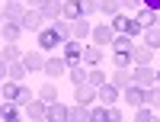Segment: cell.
Returning a JSON list of instances; mask_svg holds the SVG:
<instances>
[{
	"label": "cell",
	"mask_w": 160,
	"mask_h": 122,
	"mask_svg": "<svg viewBox=\"0 0 160 122\" xmlns=\"http://www.w3.org/2000/svg\"><path fill=\"white\" fill-rule=\"evenodd\" d=\"M35 45L42 48V51H55V48L64 45V39H61V32L55 29V23H48V26H42V29L35 32Z\"/></svg>",
	"instance_id": "1"
},
{
	"label": "cell",
	"mask_w": 160,
	"mask_h": 122,
	"mask_svg": "<svg viewBox=\"0 0 160 122\" xmlns=\"http://www.w3.org/2000/svg\"><path fill=\"white\" fill-rule=\"evenodd\" d=\"M109 23H112V29H115V32H122V35H131V39H135V35H144L141 23H138L135 16H128V13H115Z\"/></svg>",
	"instance_id": "2"
},
{
	"label": "cell",
	"mask_w": 160,
	"mask_h": 122,
	"mask_svg": "<svg viewBox=\"0 0 160 122\" xmlns=\"http://www.w3.org/2000/svg\"><path fill=\"white\" fill-rule=\"evenodd\" d=\"M61 55H64V61H68V67L83 64V42H80V39H68V42L61 45Z\"/></svg>",
	"instance_id": "3"
},
{
	"label": "cell",
	"mask_w": 160,
	"mask_h": 122,
	"mask_svg": "<svg viewBox=\"0 0 160 122\" xmlns=\"http://www.w3.org/2000/svg\"><path fill=\"white\" fill-rule=\"evenodd\" d=\"M22 64H26V71H29V74H35V71H42V67H45V51L42 48H26L22 51Z\"/></svg>",
	"instance_id": "4"
},
{
	"label": "cell",
	"mask_w": 160,
	"mask_h": 122,
	"mask_svg": "<svg viewBox=\"0 0 160 122\" xmlns=\"http://www.w3.org/2000/svg\"><path fill=\"white\" fill-rule=\"evenodd\" d=\"M131 80H135L138 87H151V84H157V67H151V64H135Z\"/></svg>",
	"instance_id": "5"
},
{
	"label": "cell",
	"mask_w": 160,
	"mask_h": 122,
	"mask_svg": "<svg viewBox=\"0 0 160 122\" xmlns=\"http://www.w3.org/2000/svg\"><path fill=\"white\" fill-rule=\"evenodd\" d=\"M42 74H45L48 80H55V77H61V74H68V61H64V55H51V58H45Z\"/></svg>",
	"instance_id": "6"
},
{
	"label": "cell",
	"mask_w": 160,
	"mask_h": 122,
	"mask_svg": "<svg viewBox=\"0 0 160 122\" xmlns=\"http://www.w3.org/2000/svg\"><path fill=\"white\" fill-rule=\"evenodd\" d=\"M144 90H148V87H138L135 80H131L128 87H122V100L131 106V109H138V106H144Z\"/></svg>",
	"instance_id": "7"
},
{
	"label": "cell",
	"mask_w": 160,
	"mask_h": 122,
	"mask_svg": "<svg viewBox=\"0 0 160 122\" xmlns=\"http://www.w3.org/2000/svg\"><path fill=\"white\" fill-rule=\"evenodd\" d=\"M90 35H93V42H96V45H112V39H115L118 32L112 29V23H96Z\"/></svg>",
	"instance_id": "8"
},
{
	"label": "cell",
	"mask_w": 160,
	"mask_h": 122,
	"mask_svg": "<svg viewBox=\"0 0 160 122\" xmlns=\"http://www.w3.org/2000/svg\"><path fill=\"white\" fill-rule=\"evenodd\" d=\"M45 122H71V106H64L61 100L48 103V113H45Z\"/></svg>",
	"instance_id": "9"
},
{
	"label": "cell",
	"mask_w": 160,
	"mask_h": 122,
	"mask_svg": "<svg viewBox=\"0 0 160 122\" xmlns=\"http://www.w3.org/2000/svg\"><path fill=\"white\" fill-rule=\"evenodd\" d=\"M22 113L29 116V119H35V122H42V119H45V113H48V103H45L42 97H32L29 103L22 106Z\"/></svg>",
	"instance_id": "10"
},
{
	"label": "cell",
	"mask_w": 160,
	"mask_h": 122,
	"mask_svg": "<svg viewBox=\"0 0 160 122\" xmlns=\"http://www.w3.org/2000/svg\"><path fill=\"white\" fill-rule=\"evenodd\" d=\"M19 23H22V29H26V32H38V29L45 26V16H42L38 10H32V7H29V10L22 13V19H19Z\"/></svg>",
	"instance_id": "11"
},
{
	"label": "cell",
	"mask_w": 160,
	"mask_h": 122,
	"mask_svg": "<svg viewBox=\"0 0 160 122\" xmlns=\"http://www.w3.org/2000/svg\"><path fill=\"white\" fill-rule=\"evenodd\" d=\"M96 100H99V103H106V106H112L115 100H122V90H118L112 80H106V84L96 90Z\"/></svg>",
	"instance_id": "12"
},
{
	"label": "cell",
	"mask_w": 160,
	"mask_h": 122,
	"mask_svg": "<svg viewBox=\"0 0 160 122\" xmlns=\"http://www.w3.org/2000/svg\"><path fill=\"white\" fill-rule=\"evenodd\" d=\"M22 23L16 19H3V26H0V35H3V42H19V35H22Z\"/></svg>",
	"instance_id": "13"
},
{
	"label": "cell",
	"mask_w": 160,
	"mask_h": 122,
	"mask_svg": "<svg viewBox=\"0 0 160 122\" xmlns=\"http://www.w3.org/2000/svg\"><path fill=\"white\" fill-rule=\"evenodd\" d=\"M61 16L64 19H80L83 16V0H61Z\"/></svg>",
	"instance_id": "14"
},
{
	"label": "cell",
	"mask_w": 160,
	"mask_h": 122,
	"mask_svg": "<svg viewBox=\"0 0 160 122\" xmlns=\"http://www.w3.org/2000/svg\"><path fill=\"white\" fill-rule=\"evenodd\" d=\"M112 55H131V51H135V39H131V35H122V32H118L115 39H112Z\"/></svg>",
	"instance_id": "15"
},
{
	"label": "cell",
	"mask_w": 160,
	"mask_h": 122,
	"mask_svg": "<svg viewBox=\"0 0 160 122\" xmlns=\"http://www.w3.org/2000/svg\"><path fill=\"white\" fill-rule=\"evenodd\" d=\"M26 10H29V7H26L22 0H7V3H3V19H16L19 23Z\"/></svg>",
	"instance_id": "16"
},
{
	"label": "cell",
	"mask_w": 160,
	"mask_h": 122,
	"mask_svg": "<svg viewBox=\"0 0 160 122\" xmlns=\"http://www.w3.org/2000/svg\"><path fill=\"white\" fill-rule=\"evenodd\" d=\"M74 100L83 103V106H90L93 100H96V87H93V84H77L74 87Z\"/></svg>",
	"instance_id": "17"
},
{
	"label": "cell",
	"mask_w": 160,
	"mask_h": 122,
	"mask_svg": "<svg viewBox=\"0 0 160 122\" xmlns=\"http://www.w3.org/2000/svg\"><path fill=\"white\" fill-rule=\"evenodd\" d=\"M38 13L45 16V23H55V19H61V0H45V3L38 7Z\"/></svg>",
	"instance_id": "18"
},
{
	"label": "cell",
	"mask_w": 160,
	"mask_h": 122,
	"mask_svg": "<svg viewBox=\"0 0 160 122\" xmlns=\"http://www.w3.org/2000/svg\"><path fill=\"white\" fill-rule=\"evenodd\" d=\"M102 55H106V51H102V45H96V42H93V45H83V64H102Z\"/></svg>",
	"instance_id": "19"
},
{
	"label": "cell",
	"mask_w": 160,
	"mask_h": 122,
	"mask_svg": "<svg viewBox=\"0 0 160 122\" xmlns=\"http://www.w3.org/2000/svg\"><path fill=\"white\" fill-rule=\"evenodd\" d=\"M0 58H3V61H19L22 58L19 42H3V45H0Z\"/></svg>",
	"instance_id": "20"
},
{
	"label": "cell",
	"mask_w": 160,
	"mask_h": 122,
	"mask_svg": "<svg viewBox=\"0 0 160 122\" xmlns=\"http://www.w3.org/2000/svg\"><path fill=\"white\" fill-rule=\"evenodd\" d=\"M135 19L141 23V29H148V26H157V10L141 7V10H135Z\"/></svg>",
	"instance_id": "21"
},
{
	"label": "cell",
	"mask_w": 160,
	"mask_h": 122,
	"mask_svg": "<svg viewBox=\"0 0 160 122\" xmlns=\"http://www.w3.org/2000/svg\"><path fill=\"white\" fill-rule=\"evenodd\" d=\"M26 74H29V71H26L22 58H19V61H10V64H7V77H10V80H16V84H22V80H26Z\"/></svg>",
	"instance_id": "22"
},
{
	"label": "cell",
	"mask_w": 160,
	"mask_h": 122,
	"mask_svg": "<svg viewBox=\"0 0 160 122\" xmlns=\"http://www.w3.org/2000/svg\"><path fill=\"white\" fill-rule=\"evenodd\" d=\"M0 119H7V122L19 119V103L16 100H3V103H0Z\"/></svg>",
	"instance_id": "23"
},
{
	"label": "cell",
	"mask_w": 160,
	"mask_h": 122,
	"mask_svg": "<svg viewBox=\"0 0 160 122\" xmlns=\"http://www.w3.org/2000/svg\"><path fill=\"white\" fill-rule=\"evenodd\" d=\"M71 29H74V39H80V42H83V39L93 32V26H90V19H87V16H80V19H74V23H71Z\"/></svg>",
	"instance_id": "24"
},
{
	"label": "cell",
	"mask_w": 160,
	"mask_h": 122,
	"mask_svg": "<svg viewBox=\"0 0 160 122\" xmlns=\"http://www.w3.org/2000/svg\"><path fill=\"white\" fill-rule=\"evenodd\" d=\"M131 58H135V64H151V61H154V48H151V45H135Z\"/></svg>",
	"instance_id": "25"
},
{
	"label": "cell",
	"mask_w": 160,
	"mask_h": 122,
	"mask_svg": "<svg viewBox=\"0 0 160 122\" xmlns=\"http://www.w3.org/2000/svg\"><path fill=\"white\" fill-rule=\"evenodd\" d=\"M87 74H90V64L83 67V64H77V67H68V77H71V84L77 87V84H87Z\"/></svg>",
	"instance_id": "26"
},
{
	"label": "cell",
	"mask_w": 160,
	"mask_h": 122,
	"mask_svg": "<svg viewBox=\"0 0 160 122\" xmlns=\"http://www.w3.org/2000/svg\"><path fill=\"white\" fill-rule=\"evenodd\" d=\"M112 84H115L118 90L128 87V84H131V67H115V71H112Z\"/></svg>",
	"instance_id": "27"
},
{
	"label": "cell",
	"mask_w": 160,
	"mask_h": 122,
	"mask_svg": "<svg viewBox=\"0 0 160 122\" xmlns=\"http://www.w3.org/2000/svg\"><path fill=\"white\" fill-rule=\"evenodd\" d=\"M144 45L160 51V26H148V29H144Z\"/></svg>",
	"instance_id": "28"
},
{
	"label": "cell",
	"mask_w": 160,
	"mask_h": 122,
	"mask_svg": "<svg viewBox=\"0 0 160 122\" xmlns=\"http://www.w3.org/2000/svg\"><path fill=\"white\" fill-rule=\"evenodd\" d=\"M16 93H19V84H16V80H0V97H3V100H16Z\"/></svg>",
	"instance_id": "29"
},
{
	"label": "cell",
	"mask_w": 160,
	"mask_h": 122,
	"mask_svg": "<svg viewBox=\"0 0 160 122\" xmlns=\"http://www.w3.org/2000/svg\"><path fill=\"white\" fill-rule=\"evenodd\" d=\"M144 103H148V106H154V109L160 113V84H151L148 90H144Z\"/></svg>",
	"instance_id": "30"
},
{
	"label": "cell",
	"mask_w": 160,
	"mask_h": 122,
	"mask_svg": "<svg viewBox=\"0 0 160 122\" xmlns=\"http://www.w3.org/2000/svg\"><path fill=\"white\" fill-rule=\"evenodd\" d=\"M38 97H42L45 103H55V100L61 97V93H58V87H55V84H51V80H45V84H42V87H38Z\"/></svg>",
	"instance_id": "31"
},
{
	"label": "cell",
	"mask_w": 160,
	"mask_h": 122,
	"mask_svg": "<svg viewBox=\"0 0 160 122\" xmlns=\"http://www.w3.org/2000/svg\"><path fill=\"white\" fill-rule=\"evenodd\" d=\"M106 80H109V77H106V74L99 71V64H93V67H90V74H87V84H93V87L99 90V87L106 84Z\"/></svg>",
	"instance_id": "32"
},
{
	"label": "cell",
	"mask_w": 160,
	"mask_h": 122,
	"mask_svg": "<svg viewBox=\"0 0 160 122\" xmlns=\"http://www.w3.org/2000/svg\"><path fill=\"white\" fill-rule=\"evenodd\" d=\"M87 119H90V106L74 103V106H71V122H87Z\"/></svg>",
	"instance_id": "33"
},
{
	"label": "cell",
	"mask_w": 160,
	"mask_h": 122,
	"mask_svg": "<svg viewBox=\"0 0 160 122\" xmlns=\"http://www.w3.org/2000/svg\"><path fill=\"white\" fill-rule=\"evenodd\" d=\"M118 10H122V3H118V0H99V13H102V16L112 19Z\"/></svg>",
	"instance_id": "34"
},
{
	"label": "cell",
	"mask_w": 160,
	"mask_h": 122,
	"mask_svg": "<svg viewBox=\"0 0 160 122\" xmlns=\"http://www.w3.org/2000/svg\"><path fill=\"white\" fill-rule=\"evenodd\" d=\"M157 116V109H154V106H148V103H144V106H138V109H135V119L138 122H151Z\"/></svg>",
	"instance_id": "35"
},
{
	"label": "cell",
	"mask_w": 160,
	"mask_h": 122,
	"mask_svg": "<svg viewBox=\"0 0 160 122\" xmlns=\"http://www.w3.org/2000/svg\"><path fill=\"white\" fill-rule=\"evenodd\" d=\"M106 109H109L106 103H102V106H90V119H93V122H106Z\"/></svg>",
	"instance_id": "36"
},
{
	"label": "cell",
	"mask_w": 160,
	"mask_h": 122,
	"mask_svg": "<svg viewBox=\"0 0 160 122\" xmlns=\"http://www.w3.org/2000/svg\"><path fill=\"white\" fill-rule=\"evenodd\" d=\"M29 100H32V90L26 87V84H19V93H16V103H19V106H26Z\"/></svg>",
	"instance_id": "37"
},
{
	"label": "cell",
	"mask_w": 160,
	"mask_h": 122,
	"mask_svg": "<svg viewBox=\"0 0 160 122\" xmlns=\"http://www.w3.org/2000/svg\"><path fill=\"white\" fill-rule=\"evenodd\" d=\"M99 13V0H83V16H96Z\"/></svg>",
	"instance_id": "38"
},
{
	"label": "cell",
	"mask_w": 160,
	"mask_h": 122,
	"mask_svg": "<svg viewBox=\"0 0 160 122\" xmlns=\"http://www.w3.org/2000/svg\"><path fill=\"white\" fill-rule=\"evenodd\" d=\"M118 3H122V10L135 13V10H141V7H144V0H118Z\"/></svg>",
	"instance_id": "39"
},
{
	"label": "cell",
	"mask_w": 160,
	"mask_h": 122,
	"mask_svg": "<svg viewBox=\"0 0 160 122\" xmlns=\"http://www.w3.org/2000/svg\"><path fill=\"white\" fill-rule=\"evenodd\" d=\"M106 122H122V113L115 109V103L109 106V109H106Z\"/></svg>",
	"instance_id": "40"
},
{
	"label": "cell",
	"mask_w": 160,
	"mask_h": 122,
	"mask_svg": "<svg viewBox=\"0 0 160 122\" xmlns=\"http://www.w3.org/2000/svg\"><path fill=\"white\" fill-rule=\"evenodd\" d=\"M22 3H26V7H32V10H38V7L45 3V0H22Z\"/></svg>",
	"instance_id": "41"
},
{
	"label": "cell",
	"mask_w": 160,
	"mask_h": 122,
	"mask_svg": "<svg viewBox=\"0 0 160 122\" xmlns=\"http://www.w3.org/2000/svg\"><path fill=\"white\" fill-rule=\"evenodd\" d=\"M7 64H10V61H3V58H0V80H7Z\"/></svg>",
	"instance_id": "42"
},
{
	"label": "cell",
	"mask_w": 160,
	"mask_h": 122,
	"mask_svg": "<svg viewBox=\"0 0 160 122\" xmlns=\"http://www.w3.org/2000/svg\"><path fill=\"white\" fill-rule=\"evenodd\" d=\"M144 7H151V10H160V0H144Z\"/></svg>",
	"instance_id": "43"
},
{
	"label": "cell",
	"mask_w": 160,
	"mask_h": 122,
	"mask_svg": "<svg viewBox=\"0 0 160 122\" xmlns=\"http://www.w3.org/2000/svg\"><path fill=\"white\" fill-rule=\"evenodd\" d=\"M0 26H3V7H0Z\"/></svg>",
	"instance_id": "44"
},
{
	"label": "cell",
	"mask_w": 160,
	"mask_h": 122,
	"mask_svg": "<svg viewBox=\"0 0 160 122\" xmlns=\"http://www.w3.org/2000/svg\"><path fill=\"white\" fill-rule=\"evenodd\" d=\"M157 26H160V10H157Z\"/></svg>",
	"instance_id": "45"
},
{
	"label": "cell",
	"mask_w": 160,
	"mask_h": 122,
	"mask_svg": "<svg viewBox=\"0 0 160 122\" xmlns=\"http://www.w3.org/2000/svg\"><path fill=\"white\" fill-rule=\"evenodd\" d=\"M157 84H160V71H157Z\"/></svg>",
	"instance_id": "46"
},
{
	"label": "cell",
	"mask_w": 160,
	"mask_h": 122,
	"mask_svg": "<svg viewBox=\"0 0 160 122\" xmlns=\"http://www.w3.org/2000/svg\"><path fill=\"white\" fill-rule=\"evenodd\" d=\"M0 100H3V97H0Z\"/></svg>",
	"instance_id": "47"
}]
</instances>
